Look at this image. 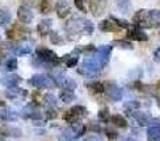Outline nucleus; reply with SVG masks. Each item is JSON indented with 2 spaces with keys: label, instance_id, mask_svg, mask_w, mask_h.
<instances>
[{
  "label": "nucleus",
  "instance_id": "nucleus-20",
  "mask_svg": "<svg viewBox=\"0 0 160 141\" xmlns=\"http://www.w3.org/2000/svg\"><path fill=\"white\" fill-rule=\"evenodd\" d=\"M21 130L17 127H10V126H3L0 127V138L6 137H21Z\"/></svg>",
  "mask_w": 160,
  "mask_h": 141
},
{
  "label": "nucleus",
  "instance_id": "nucleus-23",
  "mask_svg": "<svg viewBox=\"0 0 160 141\" xmlns=\"http://www.w3.org/2000/svg\"><path fill=\"white\" fill-rule=\"evenodd\" d=\"M86 88L91 92V93H104L105 92V86L104 83L101 82H97V80H91V82H87L86 83Z\"/></svg>",
  "mask_w": 160,
  "mask_h": 141
},
{
  "label": "nucleus",
  "instance_id": "nucleus-9",
  "mask_svg": "<svg viewBox=\"0 0 160 141\" xmlns=\"http://www.w3.org/2000/svg\"><path fill=\"white\" fill-rule=\"evenodd\" d=\"M132 24L133 25H138V27H146L150 28L149 25V10H138L135 14H133V19H132Z\"/></svg>",
  "mask_w": 160,
  "mask_h": 141
},
{
  "label": "nucleus",
  "instance_id": "nucleus-25",
  "mask_svg": "<svg viewBox=\"0 0 160 141\" xmlns=\"http://www.w3.org/2000/svg\"><path fill=\"white\" fill-rule=\"evenodd\" d=\"M110 123L115 127H119V128H127L128 127V123H127V119L124 116H119V114H112L110 117Z\"/></svg>",
  "mask_w": 160,
  "mask_h": 141
},
{
  "label": "nucleus",
  "instance_id": "nucleus-7",
  "mask_svg": "<svg viewBox=\"0 0 160 141\" xmlns=\"http://www.w3.org/2000/svg\"><path fill=\"white\" fill-rule=\"evenodd\" d=\"M111 51H112V45H100V47H97L96 51L93 52L94 57L100 61V64H101L102 68H105L108 65Z\"/></svg>",
  "mask_w": 160,
  "mask_h": 141
},
{
  "label": "nucleus",
  "instance_id": "nucleus-39",
  "mask_svg": "<svg viewBox=\"0 0 160 141\" xmlns=\"http://www.w3.org/2000/svg\"><path fill=\"white\" fill-rule=\"evenodd\" d=\"M62 88H65V89H70V90H75L76 88H78V83H76V80L75 79H72V78H66L65 79V82H63V86Z\"/></svg>",
  "mask_w": 160,
  "mask_h": 141
},
{
  "label": "nucleus",
  "instance_id": "nucleus-43",
  "mask_svg": "<svg viewBox=\"0 0 160 141\" xmlns=\"http://www.w3.org/2000/svg\"><path fill=\"white\" fill-rule=\"evenodd\" d=\"M58 117V111L55 110V107H48L45 111V119L47 120H55Z\"/></svg>",
  "mask_w": 160,
  "mask_h": 141
},
{
  "label": "nucleus",
  "instance_id": "nucleus-30",
  "mask_svg": "<svg viewBox=\"0 0 160 141\" xmlns=\"http://www.w3.org/2000/svg\"><path fill=\"white\" fill-rule=\"evenodd\" d=\"M11 23V14L8 10L2 8L0 10V27H7Z\"/></svg>",
  "mask_w": 160,
  "mask_h": 141
},
{
  "label": "nucleus",
  "instance_id": "nucleus-46",
  "mask_svg": "<svg viewBox=\"0 0 160 141\" xmlns=\"http://www.w3.org/2000/svg\"><path fill=\"white\" fill-rule=\"evenodd\" d=\"M97 136H98V134L94 133L93 137H86L84 141H101V140H102V137H97Z\"/></svg>",
  "mask_w": 160,
  "mask_h": 141
},
{
  "label": "nucleus",
  "instance_id": "nucleus-10",
  "mask_svg": "<svg viewBox=\"0 0 160 141\" xmlns=\"http://www.w3.org/2000/svg\"><path fill=\"white\" fill-rule=\"evenodd\" d=\"M127 38L128 40H135V41H148V40H149V37H148V34L145 33L141 27L132 24L129 28H128Z\"/></svg>",
  "mask_w": 160,
  "mask_h": 141
},
{
  "label": "nucleus",
  "instance_id": "nucleus-29",
  "mask_svg": "<svg viewBox=\"0 0 160 141\" xmlns=\"http://www.w3.org/2000/svg\"><path fill=\"white\" fill-rule=\"evenodd\" d=\"M0 69L2 71H16L17 67H18V64H17V59L16 58H7L4 61V64H0Z\"/></svg>",
  "mask_w": 160,
  "mask_h": 141
},
{
  "label": "nucleus",
  "instance_id": "nucleus-32",
  "mask_svg": "<svg viewBox=\"0 0 160 141\" xmlns=\"http://www.w3.org/2000/svg\"><path fill=\"white\" fill-rule=\"evenodd\" d=\"M39 11H41V14H49L52 11V2L51 0H41L39 2Z\"/></svg>",
  "mask_w": 160,
  "mask_h": 141
},
{
  "label": "nucleus",
  "instance_id": "nucleus-13",
  "mask_svg": "<svg viewBox=\"0 0 160 141\" xmlns=\"http://www.w3.org/2000/svg\"><path fill=\"white\" fill-rule=\"evenodd\" d=\"M148 141H160V119H153L148 128Z\"/></svg>",
  "mask_w": 160,
  "mask_h": 141
},
{
  "label": "nucleus",
  "instance_id": "nucleus-5",
  "mask_svg": "<svg viewBox=\"0 0 160 141\" xmlns=\"http://www.w3.org/2000/svg\"><path fill=\"white\" fill-rule=\"evenodd\" d=\"M105 93H107L108 99L112 102H121L124 97V89L119 88L115 82H105Z\"/></svg>",
  "mask_w": 160,
  "mask_h": 141
},
{
  "label": "nucleus",
  "instance_id": "nucleus-8",
  "mask_svg": "<svg viewBox=\"0 0 160 141\" xmlns=\"http://www.w3.org/2000/svg\"><path fill=\"white\" fill-rule=\"evenodd\" d=\"M4 95H6V97H7L8 100H11V102H14V103H18L20 100L25 99V97L28 96V92L25 90V89H22V88L14 86V88H7L6 89Z\"/></svg>",
  "mask_w": 160,
  "mask_h": 141
},
{
  "label": "nucleus",
  "instance_id": "nucleus-3",
  "mask_svg": "<svg viewBox=\"0 0 160 141\" xmlns=\"http://www.w3.org/2000/svg\"><path fill=\"white\" fill-rule=\"evenodd\" d=\"M31 34V31L25 27V24L22 23H16L11 27L6 28V37L8 40H25V37Z\"/></svg>",
  "mask_w": 160,
  "mask_h": 141
},
{
  "label": "nucleus",
  "instance_id": "nucleus-42",
  "mask_svg": "<svg viewBox=\"0 0 160 141\" xmlns=\"http://www.w3.org/2000/svg\"><path fill=\"white\" fill-rule=\"evenodd\" d=\"M94 31V24L90 21V20H86L84 21V27H83V33L86 34V35H91Z\"/></svg>",
  "mask_w": 160,
  "mask_h": 141
},
{
  "label": "nucleus",
  "instance_id": "nucleus-35",
  "mask_svg": "<svg viewBox=\"0 0 160 141\" xmlns=\"http://www.w3.org/2000/svg\"><path fill=\"white\" fill-rule=\"evenodd\" d=\"M49 40H51V42H52V45H62L63 44V38H62V35L59 33H56V31H51Z\"/></svg>",
  "mask_w": 160,
  "mask_h": 141
},
{
  "label": "nucleus",
  "instance_id": "nucleus-41",
  "mask_svg": "<svg viewBox=\"0 0 160 141\" xmlns=\"http://www.w3.org/2000/svg\"><path fill=\"white\" fill-rule=\"evenodd\" d=\"M110 19H112L114 21H115L121 28H129L131 25H132V23L127 21V20H124V19H118V17H114V16H111Z\"/></svg>",
  "mask_w": 160,
  "mask_h": 141
},
{
  "label": "nucleus",
  "instance_id": "nucleus-2",
  "mask_svg": "<svg viewBox=\"0 0 160 141\" xmlns=\"http://www.w3.org/2000/svg\"><path fill=\"white\" fill-rule=\"evenodd\" d=\"M28 85L37 89H52L56 86L52 78L48 76V75H42V73H37L34 76H31L28 79Z\"/></svg>",
  "mask_w": 160,
  "mask_h": 141
},
{
  "label": "nucleus",
  "instance_id": "nucleus-27",
  "mask_svg": "<svg viewBox=\"0 0 160 141\" xmlns=\"http://www.w3.org/2000/svg\"><path fill=\"white\" fill-rule=\"evenodd\" d=\"M149 25L150 28L160 27V10H149Z\"/></svg>",
  "mask_w": 160,
  "mask_h": 141
},
{
  "label": "nucleus",
  "instance_id": "nucleus-50",
  "mask_svg": "<svg viewBox=\"0 0 160 141\" xmlns=\"http://www.w3.org/2000/svg\"><path fill=\"white\" fill-rule=\"evenodd\" d=\"M156 89H158V90H160V80H159L158 85H156Z\"/></svg>",
  "mask_w": 160,
  "mask_h": 141
},
{
  "label": "nucleus",
  "instance_id": "nucleus-18",
  "mask_svg": "<svg viewBox=\"0 0 160 141\" xmlns=\"http://www.w3.org/2000/svg\"><path fill=\"white\" fill-rule=\"evenodd\" d=\"M31 52V45H28L27 42H24V40H20L18 44H14L13 55L16 57H25Z\"/></svg>",
  "mask_w": 160,
  "mask_h": 141
},
{
  "label": "nucleus",
  "instance_id": "nucleus-34",
  "mask_svg": "<svg viewBox=\"0 0 160 141\" xmlns=\"http://www.w3.org/2000/svg\"><path fill=\"white\" fill-rule=\"evenodd\" d=\"M115 3H117V6H118L121 13H124V14L129 13V8H131L129 0H115Z\"/></svg>",
  "mask_w": 160,
  "mask_h": 141
},
{
  "label": "nucleus",
  "instance_id": "nucleus-24",
  "mask_svg": "<svg viewBox=\"0 0 160 141\" xmlns=\"http://www.w3.org/2000/svg\"><path fill=\"white\" fill-rule=\"evenodd\" d=\"M13 50H14V44L11 42H2L0 44V58L2 59H7V55H13Z\"/></svg>",
  "mask_w": 160,
  "mask_h": 141
},
{
  "label": "nucleus",
  "instance_id": "nucleus-47",
  "mask_svg": "<svg viewBox=\"0 0 160 141\" xmlns=\"http://www.w3.org/2000/svg\"><path fill=\"white\" fill-rule=\"evenodd\" d=\"M153 59H155L156 62H159V64H160V48H158V50L153 52Z\"/></svg>",
  "mask_w": 160,
  "mask_h": 141
},
{
  "label": "nucleus",
  "instance_id": "nucleus-53",
  "mask_svg": "<svg viewBox=\"0 0 160 141\" xmlns=\"http://www.w3.org/2000/svg\"><path fill=\"white\" fill-rule=\"evenodd\" d=\"M0 44H2V40H0Z\"/></svg>",
  "mask_w": 160,
  "mask_h": 141
},
{
  "label": "nucleus",
  "instance_id": "nucleus-11",
  "mask_svg": "<svg viewBox=\"0 0 160 141\" xmlns=\"http://www.w3.org/2000/svg\"><path fill=\"white\" fill-rule=\"evenodd\" d=\"M17 17H18L20 23L27 25L34 20V13H32V10H31V7H28L27 4H22V6H20L18 10H17Z\"/></svg>",
  "mask_w": 160,
  "mask_h": 141
},
{
  "label": "nucleus",
  "instance_id": "nucleus-6",
  "mask_svg": "<svg viewBox=\"0 0 160 141\" xmlns=\"http://www.w3.org/2000/svg\"><path fill=\"white\" fill-rule=\"evenodd\" d=\"M18 116L24 120H32V122L34 120H41L42 119V113L37 109L35 105H32V103L27 105L25 107H22L21 110H20Z\"/></svg>",
  "mask_w": 160,
  "mask_h": 141
},
{
  "label": "nucleus",
  "instance_id": "nucleus-38",
  "mask_svg": "<svg viewBox=\"0 0 160 141\" xmlns=\"http://www.w3.org/2000/svg\"><path fill=\"white\" fill-rule=\"evenodd\" d=\"M72 110L75 111L76 114L80 117V119H83V117H86L87 116V109L84 107V106H80V105H76V106H73L72 107Z\"/></svg>",
  "mask_w": 160,
  "mask_h": 141
},
{
  "label": "nucleus",
  "instance_id": "nucleus-1",
  "mask_svg": "<svg viewBox=\"0 0 160 141\" xmlns=\"http://www.w3.org/2000/svg\"><path fill=\"white\" fill-rule=\"evenodd\" d=\"M84 21L86 19L79 16H73L65 23V30L68 33V38L70 41H75L79 38V33H83V27H84Z\"/></svg>",
  "mask_w": 160,
  "mask_h": 141
},
{
  "label": "nucleus",
  "instance_id": "nucleus-37",
  "mask_svg": "<svg viewBox=\"0 0 160 141\" xmlns=\"http://www.w3.org/2000/svg\"><path fill=\"white\" fill-rule=\"evenodd\" d=\"M87 128L90 131H93V133H96V134H101L102 133V128H101V126H100V123L98 122H94V120L88 123Z\"/></svg>",
  "mask_w": 160,
  "mask_h": 141
},
{
  "label": "nucleus",
  "instance_id": "nucleus-26",
  "mask_svg": "<svg viewBox=\"0 0 160 141\" xmlns=\"http://www.w3.org/2000/svg\"><path fill=\"white\" fill-rule=\"evenodd\" d=\"M42 105L47 106V109L48 107H55V106L58 105V97H56L53 93L48 92V93H45L44 96H42Z\"/></svg>",
  "mask_w": 160,
  "mask_h": 141
},
{
  "label": "nucleus",
  "instance_id": "nucleus-51",
  "mask_svg": "<svg viewBox=\"0 0 160 141\" xmlns=\"http://www.w3.org/2000/svg\"><path fill=\"white\" fill-rule=\"evenodd\" d=\"M61 141H69V140H65L63 137H61Z\"/></svg>",
  "mask_w": 160,
  "mask_h": 141
},
{
  "label": "nucleus",
  "instance_id": "nucleus-28",
  "mask_svg": "<svg viewBox=\"0 0 160 141\" xmlns=\"http://www.w3.org/2000/svg\"><path fill=\"white\" fill-rule=\"evenodd\" d=\"M59 97H61V100H62L63 103H72L73 100H75V92L70 90V89H65V88H62Z\"/></svg>",
  "mask_w": 160,
  "mask_h": 141
},
{
  "label": "nucleus",
  "instance_id": "nucleus-22",
  "mask_svg": "<svg viewBox=\"0 0 160 141\" xmlns=\"http://www.w3.org/2000/svg\"><path fill=\"white\" fill-rule=\"evenodd\" d=\"M21 76H18V75H14V73H10V75H6L4 78H3L2 82L4 83L7 88H14V86H18V83L21 82Z\"/></svg>",
  "mask_w": 160,
  "mask_h": 141
},
{
  "label": "nucleus",
  "instance_id": "nucleus-16",
  "mask_svg": "<svg viewBox=\"0 0 160 141\" xmlns=\"http://www.w3.org/2000/svg\"><path fill=\"white\" fill-rule=\"evenodd\" d=\"M79 55H80V50L76 48L70 54H66V55L62 57V62H65V65L68 68H75L79 64Z\"/></svg>",
  "mask_w": 160,
  "mask_h": 141
},
{
  "label": "nucleus",
  "instance_id": "nucleus-48",
  "mask_svg": "<svg viewBox=\"0 0 160 141\" xmlns=\"http://www.w3.org/2000/svg\"><path fill=\"white\" fill-rule=\"evenodd\" d=\"M34 123H35V126H38V127H42V126H45L44 120H34Z\"/></svg>",
  "mask_w": 160,
  "mask_h": 141
},
{
  "label": "nucleus",
  "instance_id": "nucleus-52",
  "mask_svg": "<svg viewBox=\"0 0 160 141\" xmlns=\"http://www.w3.org/2000/svg\"><path fill=\"white\" fill-rule=\"evenodd\" d=\"M0 141H6V140L4 138H0Z\"/></svg>",
  "mask_w": 160,
  "mask_h": 141
},
{
  "label": "nucleus",
  "instance_id": "nucleus-17",
  "mask_svg": "<svg viewBox=\"0 0 160 141\" xmlns=\"http://www.w3.org/2000/svg\"><path fill=\"white\" fill-rule=\"evenodd\" d=\"M55 11L59 19H66L70 14V4L66 0H58L55 4Z\"/></svg>",
  "mask_w": 160,
  "mask_h": 141
},
{
  "label": "nucleus",
  "instance_id": "nucleus-40",
  "mask_svg": "<svg viewBox=\"0 0 160 141\" xmlns=\"http://www.w3.org/2000/svg\"><path fill=\"white\" fill-rule=\"evenodd\" d=\"M142 69L141 68H135L133 71H131L129 73H128V76H129V79H132V80H141V78H142Z\"/></svg>",
  "mask_w": 160,
  "mask_h": 141
},
{
  "label": "nucleus",
  "instance_id": "nucleus-36",
  "mask_svg": "<svg viewBox=\"0 0 160 141\" xmlns=\"http://www.w3.org/2000/svg\"><path fill=\"white\" fill-rule=\"evenodd\" d=\"M110 109L108 107H102L101 110L98 111V119H100V122H102V123H110Z\"/></svg>",
  "mask_w": 160,
  "mask_h": 141
},
{
  "label": "nucleus",
  "instance_id": "nucleus-31",
  "mask_svg": "<svg viewBox=\"0 0 160 141\" xmlns=\"http://www.w3.org/2000/svg\"><path fill=\"white\" fill-rule=\"evenodd\" d=\"M63 120L68 123V124H73V123H76V122H80V117L78 116V114L75 113V111L70 109V110H68V111H65V114H63Z\"/></svg>",
  "mask_w": 160,
  "mask_h": 141
},
{
  "label": "nucleus",
  "instance_id": "nucleus-44",
  "mask_svg": "<svg viewBox=\"0 0 160 141\" xmlns=\"http://www.w3.org/2000/svg\"><path fill=\"white\" fill-rule=\"evenodd\" d=\"M105 134H107V137H108V140H117L119 137V134L117 133V131H114V130H110V128H107L105 130Z\"/></svg>",
  "mask_w": 160,
  "mask_h": 141
},
{
  "label": "nucleus",
  "instance_id": "nucleus-12",
  "mask_svg": "<svg viewBox=\"0 0 160 141\" xmlns=\"http://www.w3.org/2000/svg\"><path fill=\"white\" fill-rule=\"evenodd\" d=\"M98 30L102 33H121L122 28L112 19H107L98 23Z\"/></svg>",
  "mask_w": 160,
  "mask_h": 141
},
{
  "label": "nucleus",
  "instance_id": "nucleus-33",
  "mask_svg": "<svg viewBox=\"0 0 160 141\" xmlns=\"http://www.w3.org/2000/svg\"><path fill=\"white\" fill-rule=\"evenodd\" d=\"M112 44L122 48V50H133V45L129 40H115V41H112Z\"/></svg>",
  "mask_w": 160,
  "mask_h": 141
},
{
  "label": "nucleus",
  "instance_id": "nucleus-21",
  "mask_svg": "<svg viewBox=\"0 0 160 141\" xmlns=\"http://www.w3.org/2000/svg\"><path fill=\"white\" fill-rule=\"evenodd\" d=\"M51 30H52V20L49 19H45V20H41L39 24L37 25V31L41 37H45L48 34H51Z\"/></svg>",
  "mask_w": 160,
  "mask_h": 141
},
{
  "label": "nucleus",
  "instance_id": "nucleus-15",
  "mask_svg": "<svg viewBox=\"0 0 160 141\" xmlns=\"http://www.w3.org/2000/svg\"><path fill=\"white\" fill-rule=\"evenodd\" d=\"M132 119H135V122L138 123L139 127H146V126H150L152 123V116L149 113H145V111H133L132 113Z\"/></svg>",
  "mask_w": 160,
  "mask_h": 141
},
{
  "label": "nucleus",
  "instance_id": "nucleus-19",
  "mask_svg": "<svg viewBox=\"0 0 160 141\" xmlns=\"http://www.w3.org/2000/svg\"><path fill=\"white\" fill-rule=\"evenodd\" d=\"M105 10V0H90V11L94 17H100Z\"/></svg>",
  "mask_w": 160,
  "mask_h": 141
},
{
  "label": "nucleus",
  "instance_id": "nucleus-49",
  "mask_svg": "<svg viewBox=\"0 0 160 141\" xmlns=\"http://www.w3.org/2000/svg\"><path fill=\"white\" fill-rule=\"evenodd\" d=\"M121 141H135V140H133L132 137H125V138H122Z\"/></svg>",
  "mask_w": 160,
  "mask_h": 141
},
{
  "label": "nucleus",
  "instance_id": "nucleus-45",
  "mask_svg": "<svg viewBox=\"0 0 160 141\" xmlns=\"http://www.w3.org/2000/svg\"><path fill=\"white\" fill-rule=\"evenodd\" d=\"M75 6L78 10H80L82 13H86V6H84V0H75Z\"/></svg>",
  "mask_w": 160,
  "mask_h": 141
},
{
  "label": "nucleus",
  "instance_id": "nucleus-14",
  "mask_svg": "<svg viewBox=\"0 0 160 141\" xmlns=\"http://www.w3.org/2000/svg\"><path fill=\"white\" fill-rule=\"evenodd\" d=\"M17 119H18V113L16 110L0 103V120H3V122H16Z\"/></svg>",
  "mask_w": 160,
  "mask_h": 141
},
{
  "label": "nucleus",
  "instance_id": "nucleus-4",
  "mask_svg": "<svg viewBox=\"0 0 160 141\" xmlns=\"http://www.w3.org/2000/svg\"><path fill=\"white\" fill-rule=\"evenodd\" d=\"M35 54H37V57H38L39 59L45 61L47 64L53 65V67H58V65L62 62V58H59V57L56 55V52H53V51L49 50V48L38 47L35 50Z\"/></svg>",
  "mask_w": 160,
  "mask_h": 141
}]
</instances>
